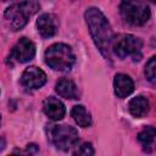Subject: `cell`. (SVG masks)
Returning a JSON list of instances; mask_svg holds the SVG:
<instances>
[{
    "instance_id": "1",
    "label": "cell",
    "mask_w": 156,
    "mask_h": 156,
    "mask_svg": "<svg viewBox=\"0 0 156 156\" xmlns=\"http://www.w3.org/2000/svg\"><path fill=\"white\" fill-rule=\"evenodd\" d=\"M84 17L95 46L99 49V51L106 60H110L112 34L107 18L98 7L87 9Z\"/></svg>"
},
{
    "instance_id": "2",
    "label": "cell",
    "mask_w": 156,
    "mask_h": 156,
    "mask_svg": "<svg viewBox=\"0 0 156 156\" xmlns=\"http://www.w3.org/2000/svg\"><path fill=\"white\" fill-rule=\"evenodd\" d=\"M39 7L40 5L37 0H23L9 6L5 10L4 16L12 30H20L27 24L29 17L33 16Z\"/></svg>"
},
{
    "instance_id": "3",
    "label": "cell",
    "mask_w": 156,
    "mask_h": 156,
    "mask_svg": "<svg viewBox=\"0 0 156 156\" xmlns=\"http://www.w3.org/2000/svg\"><path fill=\"white\" fill-rule=\"evenodd\" d=\"M46 65L60 72H67L76 62V56L69 45L63 43H56L49 46L45 51Z\"/></svg>"
},
{
    "instance_id": "4",
    "label": "cell",
    "mask_w": 156,
    "mask_h": 156,
    "mask_svg": "<svg viewBox=\"0 0 156 156\" xmlns=\"http://www.w3.org/2000/svg\"><path fill=\"white\" fill-rule=\"evenodd\" d=\"M49 141L62 151H68L77 145L79 136L76 128L67 124H49L46 128Z\"/></svg>"
},
{
    "instance_id": "5",
    "label": "cell",
    "mask_w": 156,
    "mask_h": 156,
    "mask_svg": "<svg viewBox=\"0 0 156 156\" xmlns=\"http://www.w3.org/2000/svg\"><path fill=\"white\" fill-rule=\"evenodd\" d=\"M141 39L132 34H118L111 39V49L119 58L132 56L133 61H139L141 58Z\"/></svg>"
},
{
    "instance_id": "6",
    "label": "cell",
    "mask_w": 156,
    "mask_h": 156,
    "mask_svg": "<svg viewBox=\"0 0 156 156\" xmlns=\"http://www.w3.org/2000/svg\"><path fill=\"white\" fill-rule=\"evenodd\" d=\"M119 12L123 20L132 26H143L151 16L150 7L144 0H123Z\"/></svg>"
},
{
    "instance_id": "7",
    "label": "cell",
    "mask_w": 156,
    "mask_h": 156,
    "mask_svg": "<svg viewBox=\"0 0 156 156\" xmlns=\"http://www.w3.org/2000/svg\"><path fill=\"white\" fill-rule=\"evenodd\" d=\"M35 55V45L28 38H21L12 48L9 60L18 63H26L30 61Z\"/></svg>"
},
{
    "instance_id": "8",
    "label": "cell",
    "mask_w": 156,
    "mask_h": 156,
    "mask_svg": "<svg viewBox=\"0 0 156 156\" xmlns=\"http://www.w3.org/2000/svg\"><path fill=\"white\" fill-rule=\"evenodd\" d=\"M46 83V74L35 66L27 67L21 76V84L27 89H39Z\"/></svg>"
},
{
    "instance_id": "9",
    "label": "cell",
    "mask_w": 156,
    "mask_h": 156,
    "mask_svg": "<svg viewBox=\"0 0 156 156\" xmlns=\"http://www.w3.org/2000/svg\"><path fill=\"white\" fill-rule=\"evenodd\" d=\"M43 110L44 113L52 121H60L63 118L66 110H65V105L56 98L54 96H49L44 100L43 104Z\"/></svg>"
},
{
    "instance_id": "10",
    "label": "cell",
    "mask_w": 156,
    "mask_h": 156,
    "mask_svg": "<svg viewBox=\"0 0 156 156\" xmlns=\"http://www.w3.org/2000/svg\"><path fill=\"white\" fill-rule=\"evenodd\" d=\"M37 28L43 38H51L57 30L56 17L51 13H43L37 21Z\"/></svg>"
},
{
    "instance_id": "11",
    "label": "cell",
    "mask_w": 156,
    "mask_h": 156,
    "mask_svg": "<svg viewBox=\"0 0 156 156\" xmlns=\"http://www.w3.org/2000/svg\"><path fill=\"white\" fill-rule=\"evenodd\" d=\"M113 88H115V94L123 99L130 95L134 90V83L132 78L124 73H118L115 76L113 79Z\"/></svg>"
},
{
    "instance_id": "12",
    "label": "cell",
    "mask_w": 156,
    "mask_h": 156,
    "mask_svg": "<svg viewBox=\"0 0 156 156\" xmlns=\"http://www.w3.org/2000/svg\"><path fill=\"white\" fill-rule=\"evenodd\" d=\"M149 107H150L149 100L143 95H138V96L133 98L128 104V110H129L130 115L136 118L144 117L149 112Z\"/></svg>"
},
{
    "instance_id": "13",
    "label": "cell",
    "mask_w": 156,
    "mask_h": 156,
    "mask_svg": "<svg viewBox=\"0 0 156 156\" xmlns=\"http://www.w3.org/2000/svg\"><path fill=\"white\" fill-rule=\"evenodd\" d=\"M56 91L65 99H78V89L76 84L67 78H62L56 83Z\"/></svg>"
},
{
    "instance_id": "14",
    "label": "cell",
    "mask_w": 156,
    "mask_h": 156,
    "mask_svg": "<svg viewBox=\"0 0 156 156\" xmlns=\"http://www.w3.org/2000/svg\"><path fill=\"white\" fill-rule=\"evenodd\" d=\"M71 116L73 117L74 122L83 128H87L91 124V116L90 113L87 111V108L83 105H76L73 106L72 111H71Z\"/></svg>"
},
{
    "instance_id": "15",
    "label": "cell",
    "mask_w": 156,
    "mask_h": 156,
    "mask_svg": "<svg viewBox=\"0 0 156 156\" xmlns=\"http://www.w3.org/2000/svg\"><path fill=\"white\" fill-rule=\"evenodd\" d=\"M138 140L143 145L145 151H151L154 147V141H155V128L152 126L144 128L138 134Z\"/></svg>"
},
{
    "instance_id": "16",
    "label": "cell",
    "mask_w": 156,
    "mask_h": 156,
    "mask_svg": "<svg viewBox=\"0 0 156 156\" xmlns=\"http://www.w3.org/2000/svg\"><path fill=\"white\" fill-rule=\"evenodd\" d=\"M145 77L150 83H155L156 80V58L155 56L150 57V60L145 65Z\"/></svg>"
},
{
    "instance_id": "17",
    "label": "cell",
    "mask_w": 156,
    "mask_h": 156,
    "mask_svg": "<svg viewBox=\"0 0 156 156\" xmlns=\"http://www.w3.org/2000/svg\"><path fill=\"white\" fill-rule=\"evenodd\" d=\"M74 155H85V156H88V155H94V149H93V146H91L90 143H84V144H82V145L74 151Z\"/></svg>"
},
{
    "instance_id": "18",
    "label": "cell",
    "mask_w": 156,
    "mask_h": 156,
    "mask_svg": "<svg viewBox=\"0 0 156 156\" xmlns=\"http://www.w3.org/2000/svg\"><path fill=\"white\" fill-rule=\"evenodd\" d=\"M0 123H1V116H0Z\"/></svg>"
},
{
    "instance_id": "19",
    "label": "cell",
    "mask_w": 156,
    "mask_h": 156,
    "mask_svg": "<svg viewBox=\"0 0 156 156\" xmlns=\"http://www.w3.org/2000/svg\"><path fill=\"white\" fill-rule=\"evenodd\" d=\"M150 1H152V2H154V1H155V0H150Z\"/></svg>"
}]
</instances>
